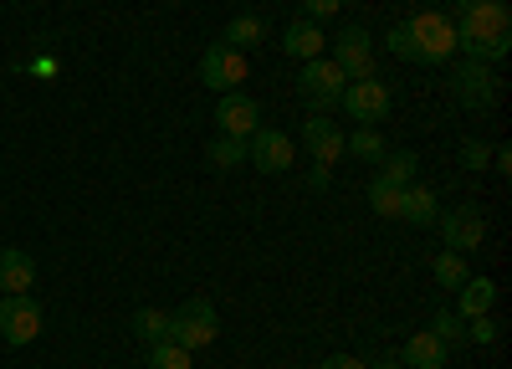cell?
Masks as SVG:
<instances>
[{
	"label": "cell",
	"mask_w": 512,
	"mask_h": 369,
	"mask_svg": "<svg viewBox=\"0 0 512 369\" xmlns=\"http://www.w3.org/2000/svg\"><path fill=\"white\" fill-rule=\"evenodd\" d=\"M344 88H349V77H344V67H338V62L313 57V62H303V72H297V93H303L308 103H318V108H338Z\"/></svg>",
	"instance_id": "8"
},
{
	"label": "cell",
	"mask_w": 512,
	"mask_h": 369,
	"mask_svg": "<svg viewBox=\"0 0 512 369\" xmlns=\"http://www.w3.org/2000/svg\"><path fill=\"white\" fill-rule=\"evenodd\" d=\"M134 334H139L144 349H149V344H164V339H169V313H164V308H139V313H134Z\"/></svg>",
	"instance_id": "22"
},
{
	"label": "cell",
	"mask_w": 512,
	"mask_h": 369,
	"mask_svg": "<svg viewBox=\"0 0 512 369\" xmlns=\"http://www.w3.org/2000/svg\"><path fill=\"white\" fill-rule=\"evenodd\" d=\"M487 164H492V149H487L482 139H466V144H461V170H472V175H482Z\"/></svg>",
	"instance_id": "29"
},
{
	"label": "cell",
	"mask_w": 512,
	"mask_h": 369,
	"mask_svg": "<svg viewBox=\"0 0 512 369\" xmlns=\"http://www.w3.org/2000/svg\"><path fill=\"white\" fill-rule=\"evenodd\" d=\"M31 282H36V262L16 252V246H6L0 252V293H31Z\"/></svg>",
	"instance_id": "17"
},
{
	"label": "cell",
	"mask_w": 512,
	"mask_h": 369,
	"mask_svg": "<svg viewBox=\"0 0 512 369\" xmlns=\"http://www.w3.org/2000/svg\"><path fill=\"white\" fill-rule=\"evenodd\" d=\"M333 62L344 67V77H349V82L374 77V36H369L359 21H349L344 31L333 36Z\"/></svg>",
	"instance_id": "9"
},
{
	"label": "cell",
	"mask_w": 512,
	"mask_h": 369,
	"mask_svg": "<svg viewBox=\"0 0 512 369\" xmlns=\"http://www.w3.org/2000/svg\"><path fill=\"white\" fill-rule=\"evenodd\" d=\"M216 334H221V313L210 308L205 298H190V303H180L175 313H169V339H175L180 349H210L216 344Z\"/></svg>",
	"instance_id": "3"
},
{
	"label": "cell",
	"mask_w": 512,
	"mask_h": 369,
	"mask_svg": "<svg viewBox=\"0 0 512 369\" xmlns=\"http://www.w3.org/2000/svg\"><path fill=\"white\" fill-rule=\"evenodd\" d=\"M246 72H251L246 52L226 47V41H216V47L200 52V82H205L210 93H236L241 82H246Z\"/></svg>",
	"instance_id": "6"
},
{
	"label": "cell",
	"mask_w": 512,
	"mask_h": 369,
	"mask_svg": "<svg viewBox=\"0 0 512 369\" xmlns=\"http://www.w3.org/2000/svg\"><path fill=\"white\" fill-rule=\"evenodd\" d=\"M323 47H328V36H323L318 21H292V26L282 31V52H287L292 62H313V57H323Z\"/></svg>",
	"instance_id": "15"
},
{
	"label": "cell",
	"mask_w": 512,
	"mask_h": 369,
	"mask_svg": "<svg viewBox=\"0 0 512 369\" xmlns=\"http://www.w3.org/2000/svg\"><path fill=\"white\" fill-rule=\"evenodd\" d=\"M256 129H262V103H256L251 93H221V103H216V134H226V139H251Z\"/></svg>",
	"instance_id": "11"
},
{
	"label": "cell",
	"mask_w": 512,
	"mask_h": 369,
	"mask_svg": "<svg viewBox=\"0 0 512 369\" xmlns=\"http://www.w3.org/2000/svg\"><path fill=\"white\" fill-rule=\"evenodd\" d=\"M328 180H333V164H313V175H308V185H313V190H328Z\"/></svg>",
	"instance_id": "33"
},
{
	"label": "cell",
	"mask_w": 512,
	"mask_h": 369,
	"mask_svg": "<svg viewBox=\"0 0 512 369\" xmlns=\"http://www.w3.org/2000/svg\"><path fill=\"white\" fill-rule=\"evenodd\" d=\"M431 334H436L446 349H456V344H466V318H461L456 308H436V318H431Z\"/></svg>",
	"instance_id": "24"
},
{
	"label": "cell",
	"mask_w": 512,
	"mask_h": 369,
	"mask_svg": "<svg viewBox=\"0 0 512 369\" xmlns=\"http://www.w3.org/2000/svg\"><path fill=\"white\" fill-rule=\"evenodd\" d=\"M415 170H420V159L410 149H384L379 159V180H390V185H415Z\"/></svg>",
	"instance_id": "19"
},
{
	"label": "cell",
	"mask_w": 512,
	"mask_h": 369,
	"mask_svg": "<svg viewBox=\"0 0 512 369\" xmlns=\"http://www.w3.org/2000/svg\"><path fill=\"white\" fill-rule=\"evenodd\" d=\"M456 293H461V303H456L461 318H482V313H492V303H497V282H492V277H466Z\"/></svg>",
	"instance_id": "18"
},
{
	"label": "cell",
	"mask_w": 512,
	"mask_h": 369,
	"mask_svg": "<svg viewBox=\"0 0 512 369\" xmlns=\"http://www.w3.org/2000/svg\"><path fill=\"white\" fill-rule=\"evenodd\" d=\"M338 108H344V113L359 123V129H379V123L390 118L395 98H390V88H384L379 77H364V82H349L344 98H338Z\"/></svg>",
	"instance_id": "5"
},
{
	"label": "cell",
	"mask_w": 512,
	"mask_h": 369,
	"mask_svg": "<svg viewBox=\"0 0 512 369\" xmlns=\"http://www.w3.org/2000/svg\"><path fill=\"white\" fill-rule=\"evenodd\" d=\"M364 369H400V359H384V364H364Z\"/></svg>",
	"instance_id": "36"
},
{
	"label": "cell",
	"mask_w": 512,
	"mask_h": 369,
	"mask_svg": "<svg viewBox=\"0 0 512 369\" xmlns=\"http://www.w3.org/2000/svg\"><path fill=\"white\" fill-rule=\"evenodd\" d=\"M436 226H441L446 252H461V257H466V252H477V246L487 241V221H482L477 205H456V211H441Z\"/></svg>",
	"instance_id": "10"
},
{
	"label": "cell",
	"mask_w": 512,
	"mask_h": 369,
	"mask_svg": "<svg viewBox=\"0 0 512 369\" xmlns=\"http://www.w3.org/2000/svg\"><path fill=\"white\" fill-rule=\"evenodd\" d=\"M497 175H512V149H507V144L497 149Z\"/></svg>",
	"instance_id": "34"
},
{
	"label": "cell",
	"mask_w": 512,
	"mask_h": 369,
	"mask_svg": "<svg viewBox=\"0 0 512 369\" xmlns=\"http://www.w3.org/2000/svg\"><path fill=\"white\" fill-rule=\"evenodd\" d=\"M502 339V323L492 318V313H482V318H466V344H477V349H492Z\"/></svg>",
	"instance_id": "28"
},
{
	"label": "cell",
	"mask_w": 512,
	"mask_h": 369,
	"mask_svg": "<svg viewBox=\"0 0 512 369\" xmlns=\"http://www.w3.org/2000/svg\"><path fill=\"white\" fill-rule=\"evenodd\" d=\"M456 52H466V62H487V67L512 52V11L502 0H477L456 21Z\"/></svg>",
	"instance_id": "1"
},
{
	"label": "cell",
	"mask_w": 512,
	"mask_h": 369,
	"mask_svg": "<svg viewBox=\"0 0 512 369\" xmlns=\"http://www.w3.org/2000/svg\"><path fill=\"white\" fill-rule=\"evenodd\" d=\"M195 359H190V349H180L175 339H164V344H149V354H144V369H190Z\"/></svg>",
	"instance_id": "23"
},
{
	"label": "cell",
	"mask_w": 512,
	"mask_h": 369,
	"mask_svg": "<svg viewBox=\"0 0 512 369\" xmlns=\"http://www.w3.org/2000/svg\"><path fill=\"white\" fill-rule=\"evenodd\" d=\"M472 6H477V0H451V11H446V16H451V21H461L466 11H472Z\"/></svg>",
	"instance_id": "35"
},
{
	"label": "cell",
	"mask_w": 512,
	"mask_h": 369,
	"mask_svg": "<svg viewBox=\"0 0 512 369\" xmlns=\"http://www.w3.org/2000/svg\"><path fill=\"white\" fill-rule=\"evenodd\" d=\"M267 36V21L262 16H236V21H226V47H236V52H246V47H256V41Z\"/></svg>",
	"instance_id": "21"
},
{
	"label": "cell",
	"mask_w": 512,
	"mask_h": 369,
	"mask_svg": "<svg viewBox=\"0 0 512 369\" xmlns=\"http://www.w3.org/2000/svg\"><path fill=\"white\" fill-rule=\"evenodd\" d=\"M466 277H472V267H466V257H461V252H441V257H436V282L446 287V293H456V287H461Z\"/></svg>",
	"instance_id": "26"
},
{
	"label": "cell",
	"mask_w": 512,
	"mask_h": 369,
	"mask_svg": "<svg viewBox=\"0 0 512 369\" xmlns=\"http://www.w3.org/2000/svg\"><path fill=\"white\" fill-rule=\"evenodd\" d=\"M451 98H456L466 113H492L497 98H502V88H497V77H492L487 62H456V72H451Z\"/></svg>",
	"instance_id": "4"
},
{
	"label": "cell",
	"mask_w": 512,
	"mask_h": 369,
	"mask_svg": "<svg viewBox=\"0 0 512 369\" xmlns=\"http://www.w3.org/2000/svg\"><path fill=\"white\" fill-rule=\"evenodd\" d=\"M338 11H344V0H303V21H333Z\"/></svg>",
	"instance_id": "31"
},
{
	"label": "cell",
	"mask_w": 512,
	"mask_h": 369,
	"mask_svg": "<svg viewBox=\"0 0 512 369\" xmlns=\"http://www.w3.org/2000/svg\"><path fill=\"white\" fill-rule=\"evenodd\" d=\"M436 216H441L436 190H425V185H405V190H400L395 221H405V226H436Z\"/></svg>",
	"instance_id": "14"
},
{
	"label": "cell",
	"mask_w": 512,
	"mask_h": 369,
	"mask_svg": "<svg viewBox=\"0 0 512 369\" xmlns=\"http://www.w3.org/2000/svg\"><path fill=\"white\" fill-rule=\"evenodd\" d=\"M303 144H308L313 164H338V159H344V134H338V123L323 118V113H313L303 123Z\"/></svg>",
	"instance_id": "13"
},
{
	"label": "cell",
	"mask_w": 512,
	"mask_h": 369,
	"mask_svg": "<svg viewBox=\"0 0 512 369\" xmlns=\"http://www.w3.org/2000/svg\"><path fill=\"white\" fill-rule=\"evenodd\" d=\"M384 47H390L400 62H415V41H410V26H390V36H384Z\"/></svg>",
	"instance_id": "30"
},
{
	"label": "cell",
	"mask_w": 512,
	"mask_h": 369,
	"mask_svg": "<svg viewBox=\"0 0 512 369\" xmlns=\"http://www.w3.org/2000/svg\"><path fill=\"white\" fill-rule=\"evenodd\" d=\"M318 369H364V364H359L354 354H328V359H323Z\"/></svg>",
	"instance_id": "32"
},
{
	"label": "cell",
	"mask_w": 512,
	"mask_h": 369,
	"mask_svg": "<svg viewBox=\"0 0 512 369\" xmlns=\"http://www.w3.org/2000/svg\"><path fill=\"white\" fill-rule=\"evenodd\" d=\"M0 339L16 344V349L41 339V308H36L31 293H6L0 298Z\"/></svg>",
	"instance_id": "7"
},
{
	"label": "cell",
	"mask_w": 512,
	"mask_h": 369,
	"mask_svg": "<svg viewBox=\"0 0 512 369\" xmlns=\"http://www.w3.org/2000/svg\"><path fill=\"white\" fill-rule=\"evenodd\" d=\"M410 26V41H415V62L420 67H441L456 57V21L446 11H420L405 21Z\"/></svg>",
	"instance_id": "2"
},
{
	"label": "cell",
	"mask_w": 512,
	"mask_h": 369,
	"mask_svg": "<svg viewBox=\"0 0 512 369\" xmlns=\"http://www.w3.org/2000/svg\"><path fill=\"white\" fill-rule=\"evenodd\" d=\"M446 344L425 328V334H415V339H405L400 344V369H446Z\"/></svg>",
	"instance_id": "16"
},
{
	"label": "cell",
	"mask_w": 512,
	"mask_h": 369,
	"mask_svg": "<svg viewBox=\"0 0 512 369\" xmlns=\"http://www.w3.org/2000/svg\"><path fill=\"white\" fill-rule=\"evenodd\" d=\"M384 149H390V144H384V134H379V129H359V123H354V134L344 139V154H354V159H364V164H379Z\"/></svg>",
	"instance_id": "20"
},
{
	"label": "cell",
	"mask_w": 512,
	"mask_h": 369,
	"mask_svg": "<svg viewBox=\"0 0 512 369\" xmlns=\"http://www.w3.org/2000/svg\"><path fill=\"white\" fill-rule=\"evenodd\" d=\"M400 190L405 185H390V180H369V205H374V216H384V221H395V205H400Z\"/></svg>",
	"instance_id": "27"
},
{
	"label": "cell",
	"mask_w": 512,
	"mask_h": 369,
	"mask_svg": "<svg viewBox=\"0 0 512 369\" xmlns=\"http://www.w3.org/2000/svg\"><path fill=\"white\" fill-rule=\"evenodd\" d=\"M210 164H216V170H236V164H246V139L216 134V139H210Z\"/></svg>",
	"instance_id": "25"
},
{
	"label": "cell",
	"mask_w": 512,
	"mask_h": 369,
	"mask_svg": "<svg viewBox=\"0 0 512 369\" xmlns=\"http://www.w3.org/2000/svg\"><path fill=\"white\" fill-rule=\"evenodd\" d=\"M292 154H297V144H292L282 129H256V134L246 139V159H251L262 175H282V170H292Z\"/></svg>",
	"instance_id": "12"
}]
</instances>
